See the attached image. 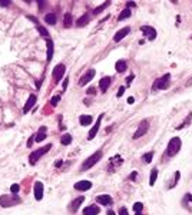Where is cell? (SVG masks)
Returning <instances> with one entry per match:
<instances>
[{"label":"cell","mask_w":192,"mask_h":215,"mask_svg":"<svg viewBox=\"0 0 192 215\" xmlns=\"http://www.w3.org/2000/svg\"><path fill=\"white\" fill-rule=\"evenodd\" d=\"M133 102H135V99H133L132 96H131V98H128V103H129V105H132Z\"/></svg>","instance_id":"b9f144b4"},{"label":"cell","mask_w":192,"mask_h":215,"mask_svg":"<svg viewBox=\"0 0 192 215\" xmlns=\"http://www.w3.org/2000/svg\"><path fill=\"white\" fill-rule=\"evenodd\" d=\"M128 17H131V10L129 9H123L122 10V13L119 14V17H118V20H125V19H128Z\"/></svg>","instance_id":"4316f807"},{"label":"cell","mask_w":192,"mask_h":215,"mask_svg":"<svg viewBox=\"0 0 192 215\" xmlns=\"http://www.w3.org/2000/svg\"><path fill=\"white\" fill-rule=\"evenodd\" d=\"M93 121L92 116H89V115H82V116L79 118V122L82 126H87V125H90Z\"/></svg>","instance_id":"ffe728a7"},{"label":"cell","mask_w":192,"mask_h":215,"mask_svg":"<svg viewBox=\"0 0 192 215\" xmlns=\"http://www.w3.org/2000/svg\"><path fill=\"white\" fill-rule=\"evenodd\" d=\"M156 178H158V171L153 169L152 174H151V178H149V184H151L152 187H153V184L156 182Z\"/></svg>","instance_id":"f1b7e54d"},{"label":"cell","mask_w":192,"mask_h":215,"mask_svg":"<svg viewBox=\"0 0 192 215\" xmlns=\"http://www.w3.org/2000/svg\"><path fill=\"white\" fill-rule=\"evenodd\" d=\"M92 188V182L90 181H79L75 184V189L76 191H87Z\"/></svg>","instance_id":"7c38bea8"},{"label":"cell","mask_w":192,"mask_h":215,"mask_svg":"<svg viewBox=\"0 0 192 215\" xmlns=\"http://www.w3.org/2000/svg\"><path fill=\"white\" fill-rule=\"evenodd\" d=\"M53 58V42L47 39V62H50Z\"/></svg>","instance_id":"603a6c76"},{"label":"cell","mask_w":192,"mask_h":215,"mask_svg":"<svg viewBox=\"0 0 192 215\" xmlns=\"http://www.w3.org/2000/svg\"><path fill=\"white\" fill-rule=\"evenodd\" d=\"M45 22H46L47 25L53 26V25L56 23V14L55 13H47L46 16H45Z\"/></svg>","instance_id":"7402d4cb"},{"label":"cell","mask_w":192,"mask_h":215,"mask_svg":"<svg viewBox=\"0 0 192 215\" xmlns=\"http://www.w3.org/2000/svg\"><path fill=\"white\" fill-rule=\"evenodd\" d=\"M142 208H143L142 202H135V204H133V211H135V212H140Z\"/></svg>","instance_id":"1f68e13d"},{"label":"cell","mask_w":192,"mask_h":215,"mask_svg":"<svg viewBox=\"0 0 192 215\" xmlns=\"http://www.w3.org/2000/svg\"><path fill=\"white\" fill-rule=\"evenodd\" d=\"M99 207H96V205H89L86 208L83 209V215H98L99 214Z\"/></svg>","instance_id":"e0dca14e"},{"label":"cell","mask_w":192,"mask_h":215,"mask_svg":"<svg viewBox=\"0 0 192 215\" xmlns=\"http://www.w3.org/2000/svg\"><path fill=\"white\" fill-rule=\"evenodd\" d=\"M62 165V161H56V163H55V166H60Z\"/></svg>","instance_id":"7dc6e473"},{"label":"cell","mask_w":192,"mask_h":215,"mask_svg":"<svg viewBox=\"0 0 192 215\" xmlns=\"http://www.w3.org/2000/svg\"><path fill=\"white\" fill-rule=\"evenodd\" d=\"M46 126H40V129L37 130V133L34 135V141L36 142H42V141H45L46 139Z\"/></svg>","instance_id":"9a60e30c"},{"label":"cell","mask_w":192,"mask_h":215,"mask_svg":"<svg viewBox=\"0 0 192 215\" xmlns=\"http://www.w3.org/2000/svg\"><path fill=\"white\" fill-rule=\"evenodd\" d=\"M136 215H142V214H140V212H136Z\"/></svg>","instance_id":"f907efd6"},{"label":"cell","mask_w":192,"mask_h":215,"mask_svg":"<svg viewBox=\"0 0 192 215\" xmlns=\"http://www.w3.org/2000/svg\"><path fill=\"white\" fill-rule=\"evenodd\" d=\"M83 201H85V196H79V198H76V199L70 204V211H72V212H76V211L79 209L80 204H82Z\"/></svg>","instance_id":"d6986e66"},{"label":"cell","mask_w":192,"mask_h":215,"mask_svg":"<svg viewBox=\"0 0 192 215\" xmlns=\"http://www.w3.org/2000/svg\"><path fill=\"white\" fill-rule=\"evenodd\" d=\"M87 23H89V16H87V14H85V16H82V17H79V19H78V22H76V26L82 27V26H85V25H87Z\"/></svg>","instance_id":"cb8c5ba5"},{"label":"cell","mask_w":192,"mask_h":215,"mask_svg":"<svg viewBox=\"0 0 192 215\" xmlns=\"http://www.w3.org/2000/svg\"><path fill=\"white\" fill-rule=\"evenodd\" d=\"M59 102H60V96H53V98L50 99V105H52V106H58Z\"/></svg>","instance_id":"d6a6232c"},{"label":"cell","mask_w":192,"mask_h":215,"mask_svg":"<svg viewBox=\"0 0 192 215\" xmlns=\"http://www.w3.org/2000/svg\"><path fill=\"white\" fill-rule=\"evenodd\" d=\"M108 215H115V212L113 211H108Z\"/></svg>","instance_id":"c3c4849f"},{"label":"cell","mask_w":192,"mask_h":215,"mask_svg":"<svg viewBox=\"0 0 192 215\" xmlns=\"http://www.w3.org/2000/svg\"><path fill=\"white\" fill-rule=\"evenodd\" d=\"M115 67H116V72L122 73V72H125V70H126L128 65H126L125 60H118V62H116V65H115Z\"/></svg>","instance_id":"44dd1931"},{"label":"cell","mask_w":192,"mask_h":215,"mask_svg":"<svg viewBox=\"0 0 192 215\" xmlns=\"http://www.w3.org/2000/svg\"><path fill=\"white\" fill-rule=\"evenodd\" d=\"M133 78H135L133 75H131V76H128V78H126V83H128V85H131V83H132V80H133Z\"/></svg>","instance_id":"74e56055"},{"label":"cell","mask_w":192,"mask_h":215,"mask_svg":"<svg viewBox=\"0 0 192 215\" xmlns=\"http://www.w3.org/2000/svg\"><path fill=\"white\" fill-rule=\"evenodd\" d=\"M179 176H181V174H179V172H176V174H175V179H173V184L172 185H171V188H172L173 185H175V184H178V179H179Z\"/></svg>","instance_id":"d590c367"},{"label":"cell","mask_w":192,"mask_h":215,"mask_svg":"<svg viewBox=\"0 0 192 215\" xmlns=\"http://www.w3.org/2000/svg\"><path fill=\"white\" fill-rule=\"evenodd\" d=\"M33 141H34V138L32 136V138H30V139H29V142H27V146H30V145H32V142H33Z\"/></svg>","instance_id":"ee69618b"},{"label":"cell","mask_w":192,"mask_h":215,"mask_svg":"<svg viewBox=\"0 0 192 215\" xmlns=\"http://www.w3.org/2000/svg\"><path fill=\"white\" fill-rule=\"evenodd\" d=\"M34 103H36V95H30L29 99H27L26 105H25V108H23V113H27L34 106Z\"/></svg>","instance_id":"5bb4252c"},{"label":"cell","mask_w":192,"mask_h":215,"mask_svg":"<svg viewBox=\"0 0 192 215\" xmlns=\"http://www.w3.org/2000/svg\"><path fill=\"white\" fill-rule=\"evenodd\" d=\"M171 83V75L169 73H166L165 76H162V78H159L155 80V83L152 86V91L153 89H166L168 86Z\"/></svg>","instance_id":"5b68a950"},{"label":"cell","mask_w":192,"mask_h":215,"mask_svg":"<svg viewBox=\"0 0 192 215\" xmlns=\"http://www.w3.org/2000/svg\"><path fill=\"white\" fill-rule=\"evenodd\" d=\"M87 93H89V95H95V93H96V89H95V88H89V89H87Z\"/></svg>","instance_id":"f35d334b"},{"label":"cell","mask_w":192,"mask_h":215,"mask_svg":"<svg viewBox=\"0 0 192 215\" xmlns=\"http://www.w3.org/2000/svg\"><path fill=\"white\" fill-rule=\"evenodd\" d=\"M96 201L99 202L100 205H111V204H112V198L108 195V194H105V195L98 196V198H96Z\"/></svg>","instance_id":"ac0fdd59"},{"label":"cell","mask_w":192,"mask_h":215,"mask_svg":"<svg viewBox=\"0 0 192 215\" xmlns=\"http://www.w3.org/2000/svg\"><path fill=\"white\" fill-rule=\"evenodd\" d=\"M22 199H20L17 194H10V195H1L0 196V205L3 208H10L16 204H20Z\"/></svg>","instance_id":"6da1fadb"},{"label":"cell","mask_w":192,"mask_h":215,"mask_svg":"<svg viewBox=\"0 0 192 215\" xmlns=\"http://www.w3.org/2000/svg\"><path fill=\"white\" fill-rule=\"evenodd\" d=\"M191 85H192V80L191 82H186V86H191Z\"/></svg>","instance_id":"681fc988"},{"label":"cell","mask_w":192,"mask_h":215,"mask_svg":"<svg viewBox=\"0 0 192 215\" xmlns=\"http://www.w3.org/2000/svg\"><path fill=\"white\" fill-rule=\"evenodd\" d=\"M9 4H10V1H1L0 3V6H9Z\"/></svg>","instance_id":"7bdbcfd3"},{"label":"cell","mask_w":192,"mask_h":215,"mask_svg":"<svg viewBox=\"0 0 192 215\" xmlns=\"http://www.w3.org/2000/svg\"><path fill=\"white\" fill-rule=\"evenodd\" d=\"M148 129H149V122L145 119V121H142V122H140L139 128H138V129H136V132L133 133V139H139L140 136H143L146 132H148Z\"/></svg>","instance_id":"8992f818"},{"label":"cell","mask_w":192,"mask_h":215,"mask_svg":"<svg viewBox=\"0 0 192 215\" xmlns=\"http://www.w3.org/2000/svg\"><path fill=\"white\" fill-rule=\"evenodd\" d=\"M102 119H103V113H100L99 118H98V121H96V125H93V128L89 130V135H87V139H89V141H92L93 138L96 136V133H98V130H99V128H100Z\"/></svg>","instance_id":"ba28073f"},{"label":"cell","mask_w":192,"mask_h":215,"mask_svg":"<svg viewBox=\"0 0 192 215\" xmlns=\"http://www.w3.org/2000/svg\"><path fill=\"white\" fill-rule=\"evenodd\" d=\"M19 189H20L19 184H13V185L10 187V191H12V194H17V192H19Z\"/></svg>","instance_id":"836d02e7"},{"label":"cell","mask_w":192,"mask_h":215,"mask_svg":"<svg viewBox=\"0 0 192 215\" xmlns=\"http://www.w3.org/2000/svg\"><path fill=\"white\" fill-rule=\"evenodd\" d=\"M128 6H131V7H135V6H136V3H133V1H128Z\"/></svg>","instance_id":"f6af8a7d"},{"label":"cell","mask_w":192,"mask_h":215,"mask_svg":"<svg viewBox=\"0 0 192 215\" xmlns=\"http://www.w3.org/2000/svg\"><path fill=\"white\" fill-rule=\"evenodd\" d=\"M111 82H112V78H109V76H105V78L100 79V82H99L100 91H102V92L108 91V88H109V85H111Z\"/></svg>","instance_id":"2e32d148"},{"label":"cell","mask_w":192,"mask_h":215,"mask_svg":"<svg viewBox=\"0 0 192 215\" xmlns=\"http://www.w3.org/2000/svg\"><path fill=\"white\" fill-rule=\"evenodd\" d=\"M65 72H66V67L63 63H59V65H56V67L53 69L52 72V76L55 79V82H59L60 79L63 78V75H65Z\"/></svg>","instance_id":"52a82bcc"},{"label":"cell","mask_w":192,"mask_h":215,"mask_svg":"<svg viewBox=\"0 0 192 215\" xmlns=\"http://www.w3.org/2000/svg\"><path fill=\"white\" fill-rule=\"evenodd\" d=\"M140 30H142V33H145L146 36H148V39H149V40H153L155 37H156V30H155L153 27H151V26H142V27H140Z\"/></svg>","instance_id":"8fae6325"},{"label":"cell","mask_w":192,"mask_h":215,"mask_svg":"<svg viewBox=\"0 0 192 215\" xmlns=\"http://www.w3.org/2000/svg\"><path fill=\"white\" fill-rule=\"evenodd\" d=\"M108 6H109V1H105V3L102 4V6L96 7V9L93 10V13H95V14H99V13H102V12H103V9H106Z\"/></svg>","instance_id":"83f0119b"},{"label":"cell","mask_w":192,"mask_h":215,"mask_svg":"<svg viewBox=\"0 0 192 215\" xmlns=\"http://www.w3.org/2000/svg\"><path fill=\"white\" fill-rule=\"evenodd\" d=\"M119 215H129L128 214V209H126L125 207H122V208L119 209Z\"/></svg>","instance_id":"8d00e7d4"},{"label":"cell","mask_w":192,"mask_h":215,"mask_svg":"<svg viewBox=\"0 0 192 215\" xmlns=\"http://www.w3.org/2000/svg\"><path fill=\"white\" fill-rule=\"evenodd\" d=\"M152 158H153V152H148V154H145V155H142V159H143L146 163L151 162V161H152Z\"/></svg>","instance_id":"f546056e"},{"label":"cell","mask_w":192,"mask_h":215,"mask_svg":"<svg viewBox=\"0 0 192 215\" xmlns=\"http://www.w3.org/2000/svg\"><path fill=\"white\" fill-rule=\"evenodd\" d=\"M67 82H69L67 79H65V80H63V91H66V88H67Z\"/></svg>","instance_id":"60d3db41"},{"label":"cell","mask_w":192,"mask_h":215,"mask_svg":"<svg viewBox=\"0 0 192 215\" xmlns=\"http://www.w3.org/2000/svg\"><path fill=\"white\" fill-rule=\"evenodd\" d=\"M37 30H39L40 32V34H42V36H43V37H46V39H49V33H47V30L46 29H45V27L43 26H37Z\"/></svg>","instance_id":"4dcf8cb0"},{"label":"cell","mask_w":192,"mask_h":215,"mask_svg":"<svg viewBox=\"0 0 192 215\" xmlns=\"http://www.w3.org/2000/svg\"><path fill=\"white\" fill-rule=\"evenodd\" d=\"M185 199H188V201H191V202H192V195H189V194H188V195L185 196Z\"/></svg>","instance_id":"bcb514c9"},{"label":"cell","mask_w":192,"mask_h":215,"mask_svg":"<svg viewBox=\"0 0 192 215\" xmlns=\"http://www.w3.org/2000/svg\"><path fill=\"white\" fill-rule=\"evenodd\" d=\"M70 142H72V135H69V133H65L63 136L60 138V143L62 145H69Z\"/></svg>","instance_id":"484cf974"},{"label":"cell","mask_w":192,"mask_h":215,"mask_svg":"<svg viewBox=\"0 0 192 215\" xmlns=\"http://www.w3.org/2000/svg\"><path fill=\"white\" fill-rule=\"evenodd\" d=\"M181 139H179L178 136L172 138L171 141H169V143H168V148H166V155L168 157H173V155H176L179 152V149H181Z\"/></svg>","instance_id":"277c9868"},{"label":"cell","mask_w":192,"mask_h":215,"mask_svg":"<svg viewBox=\"0 0 192 215\" xmlns=\"http://www.w3.org/2000/svg\"><path fill=\"white\" fill-rule=\"evenodd\" d=\"M37 4H39V9H43V7L46 6L47 3H46V1H39V3H37Z\"/></svg>","instance_id":"ab89813d"},{"label":"cell","mask_w":192,"mask_h":215,"mask_svg":"<svg viewBox=\"0 0 192 215\" xmlns=\"http://www.w3.org/2000/svg\"><path fill=\"white\" fill-rule=\"evenodd\" d=\"M128 33H131V27H123V29H120L119 32H116V34L113 36V40L115 42H119V40H122L125 36H128Z\"/></svg>","instance_id":"4fadbf2b"},{"label":"cell","mask_w":192,"mask_h":215,"mask_svg":"<svg viewBox=\"0 0 192 215\" xmlns=\"http://www.w3.org/2000/svg\"><path fill=\"white\" fill-rule=\"evenodd\" d=\"M100 158H102V151H98V152H95L93 155H90V157L87 158V159H85V162L80 165V171H87L90 169L95 163H98L100 161Z\"/></svg>","instance_id":"3957f363"},{"label":"cell","mask_w":192,"mask_h":215,"mask_svg":"<svg viewBox=\"0 0 192 215\" xmlns=\"http://www.w3.org/2000/svg\"><path fill=\"white\" fill-rule=\"evenodd\" d=\"M34 198L37 199V201H40L42 198H43V182H40V181H37V182L34 184Z\"/></svg>","instance_id":"9c48e42d"},{"label":"cell","mask_w":192,"mask_h":215,"mask_svg":"<svg viewBox=\"0 0 192 215\" xmlns=\"http://www.w3.org/2000/svg\"><path fill=\"white\" fill-rule=\"evenodd\" d=\"M123 93H125V88L122 86V88H119V91H118V93H116V96H118V98H120Z\"/></svg>","instance_id":"e575fe53"},{"label":"cell","mask_w":192,"mask_h":215,"mask_svg":"<svg viewBox=\"0 0 192 215\" xmlns=\"http://www.w3.org/2000/svg\"><path fill=\"white\" fill-rule=\"evenodd\" d=\"M93 76H95V69H89V70H87L86 73H85V75L82 76V78H80L79 85H80V86H85V85L87 83V82H89V80H90V79L93 78Z\"/></svg>","instance_id":"30bf717a"},{"label":"cell","mask_w":192,"mask_h":215,"mask_svg":"<svg viewBox=\"0 0 192 215\" xmlns=\"http://www.w3.org/2000/svg\"><path fill=\"white\" fill-rule=\"evenodd\" d=\"M53 146H52V143H47V145H45V146H42V148H39V149H36V151H33L32 154H30V157H29V159H30V163L32 165H34V163L39 161L40 158L43 157L45 154H47L49 151L52 149Z\"/></svg>","instance_id":"7a4b0ae2"},{"label":"cell","mask_w":192,"mask_h":215,"mask_svg":"<svg viewBox=\"0 0 192 215\" xmlns=\"http://www.w3.org/2000/svg\"><path fill=\"white\" fill-rule=\"evenodd\" d=\"M63 25H65V27H70V26L73 25V22H72V14H70V13H66V14H65Z\"/></svg>","instance_id":"d4e9b609"}]
</instances>
